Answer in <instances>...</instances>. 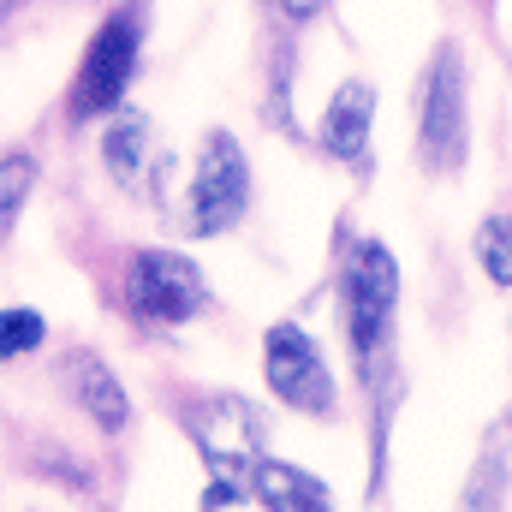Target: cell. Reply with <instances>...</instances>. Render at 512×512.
Returning <instances> with one entry per match:
<instances>
[{
  "instance_id": "14",
  "label": "cell",
  "mask_w": 512,
  "mask_h": 512,
  "mask_svg": "<svg viewBox=\"0 0 512 512\" xmlns=\"http://www.w3.org/2000/svg\"><path fill=\"white\" fill-rule=\"evenodd\" d=\"M36 346H42V316L24 310V304H12V310L0 316V352H6V358H24V352H36Z\"/></svg>"
},
{
  "instance_id": "7",
  "label": "cell",
  "mask_w": 512,
  "mask_h": 512,
  "mask_svg": "<svg viewBox=\"0 0 512 512\" xmlns=\"http://www.w3.org/2000/svg\"><path fill=\"white\" fill-rule=\"evenodd\" d=\"M262 382L280 405L292 411H310V417H328L334 411V376L322 364V346L298 328V322H274L262 334Z\"/></svg>"
},
{
  "instance_id": "9",
  "label": "cell",
  "mask_w": 512,
  "mask_h": 512,
  "mask_svg": "<svg viewBox=\"0 0 512 512\" xmlns=\"http://www.w3.org/2000/svg\"><path fill=\"white\" fill-rule=\"evenodd\" d=\"M370 126H376V90H370L364 78H346V84L334 90L328 114H322V149H328L334 161L364 167V161H370Z\"/></svg>"
},
{
  "instance_id": "13",
  "label": "cell",
  "mask_w": 512,
  "mask_h": 512,
  "mask_svg": "<svg viewBox=\"0 0 512 512\" xmlns=\"http://www.w3.org/2000/svg\"><path fill=\"white\" fill-rule=\"evenodd\" d=\"M501 495H507V459L483 453L471 483H465V512H501Z\"/></svg>"
},
{
  "instance_id": "12",
  "label": "cell",
  "mask_w": 512,
  "mask_h": 512,
  "mask_svg": "<svg viewBox=\"0 0 512 512\" xmlns=\"http://www.w3.org/2000/svg\"><path fill=\"white\" fill-rule=\"evenodd\" d=\"M471 256L495 286H512V215H489L471 239Z\"/></svg>"
},
{
  "instance_id": "10",
  "label": "cell",
  "mask_w": 512,
  "mask_h": 512,
  "mask_svg": "<svg viewBox=\"0 0 512 512\" xmlns=\"http://www.w3.org/2000/svg\"><path fill=\"white\" fill-rule=\"evenodd\" d=\"M66 382H72L78 411H84L102 435H126L131 399H126V387H120V376H114L96 352H78V358H72V370H66Z\"/></svg>"
},
{
  "instance_id": "6",
  "label": "cell",
  "mask_w": 512,
  "mask_h": 512,
  "mask_svg": "<svg viewBox=\"0 0 512 512\" xmlns=\"http://www.w3.org/2000/svg\"><path fill=\"white\" fill-rule=\"evenodd\" d=\"M131 72H137V18L131 12H108L102 30L84 42V60L72 72V120L114 114L126 102Z\"/></svg>"
},
{
  "instance_id": "16",
  "label": "cell",
  "mask_w": 512,
  "mask_h": 512,
  "mask_svg": "<svg viewBox=\"0 0 512 512\" xmlns=\"http://www.w3.org/2000/svg\"><path fill=\"white\" fill-rule=\"evenodd\" d=\"M268 6H274L280 18H316V12H322V0H268Z\"/></svg>"
},
{
  "instance_id": "5",
  "label": "cell",
  "mask_w": 512,
  "mask_h": 512,
  "mask_svg": "<svg viewBox=\"0 0 512 512\" xmlns=\"http://www.w3.org/2000/svg\"><path fill=\"white\" fill-rule=\"evenodd\" d=\"M120 298L137 322H191L209 310V286L197 274V262L179 251H131L120 274Z\"/></svg>"
},
{
  "instance_id": "2",
  "label": "cell",
  "mask_w": 512,
  "mask_h": 512,
  "mask_svg": "<svg viewBox=\"0 0 512 512\" xmlns=\"http://www.w3.org/2000/svg\"><path fill=\"white\" fill-rule=\"evenodd\" d=\"M471 149V114H465V54L459 42H441L417 84V155L429 173H459Z\"/></svg>"
},
{
  "instance_id": "8",
  "label": "cell",
  "mask_w": 512,
  "mask_h": 512,
  "mask_svg": "<svg viewBox=\"0 0 512 512\" xmlns=\"http://www.w3.org/2000/svg\"><path fill=\"white\" fill-rule=\"evenodd\" d=\"M102 161H108V173L120 179V191L143 197V203H161V185H167L173 155H167L161 131L149 126V114L120 108V114L108 120V131H102Z\"/></svg>"
},
{
  "instance_id": "3",
  "label": "cell",
  "mask_w": 512,
  "mask_h": 512,
  "mask_svg": "<svg viewBox=\"0 0 512 512\" xmlns=\"http://www.w3.org/2000/svg\"><path fill=\"white\" fill-rule=\"evenodd\" d=\"M185 429H191L197 453H203L209 471H215V477H209V495H203V512L233 507V501H239V471H245V483H251L256 441H262L251 405H245L239 393H209L203 405L185 411Z\"/></svg>"
},
{
  "instance_id": "4",
  "label": "cell",
  "mask_w": 512,
  "mask_h": 512,
  "mask_svg": "<svg viewBox=\"0 0 512 512\" xmlns=\"http://www.w3.org/2000/svg\"><path fill=\"white\" fill-rule=\"evenodd\" d=\"M251 203V161L239 149L233 131H209L203 137V155L191 167V191H185V227L197 239H215L227 227H239Z\"/></svg>"
},
{
  "instance_id": "11",
  "label": "cell",
  "mask_w": 512,
  "mask_h": 512,
  "mask_svg": "<svg viewBox=\"0 0 512 512\" xmlns=\"http://www.w3.org/2000/svg\"><path fill=\"white\" fill-rule=\"evenodd\" d=\"M251 501H262V512H334L328 483L298 471V465H286V459H256Z\"/></svg>"
},
{
  "instance_id": "1",
  "label": "cell",
  "mask_w": 512,
  "mask_h": 512,
  "mask_svg": "<svg viewBox=\"0 0 512 512\" xmlns=\"http://www.w3.org/2000/svg\"><path fill=\"white\" fill-rule=\"evenodd\" d=\"M393 316H399V262L382 239H352L340 262V322L352 364L376 376V364L393 346Z\"/></svg>"
},
{
  "instance_id": "15",
  "label": "cell",
  "mask_w": 512,
  "mask_h": 512,
  "mask_svg": "<svg viewBox=\"0 0 512 512\" xmlns=\"http://www.w3.org/2000/svg\"><path fill=\"white\" fill-rule=\"evenodd\" d=\"M30 179H36V161H30V155H6V185H0V221H6V227L18 221Z\"/></svg>"
}]
</instances>
